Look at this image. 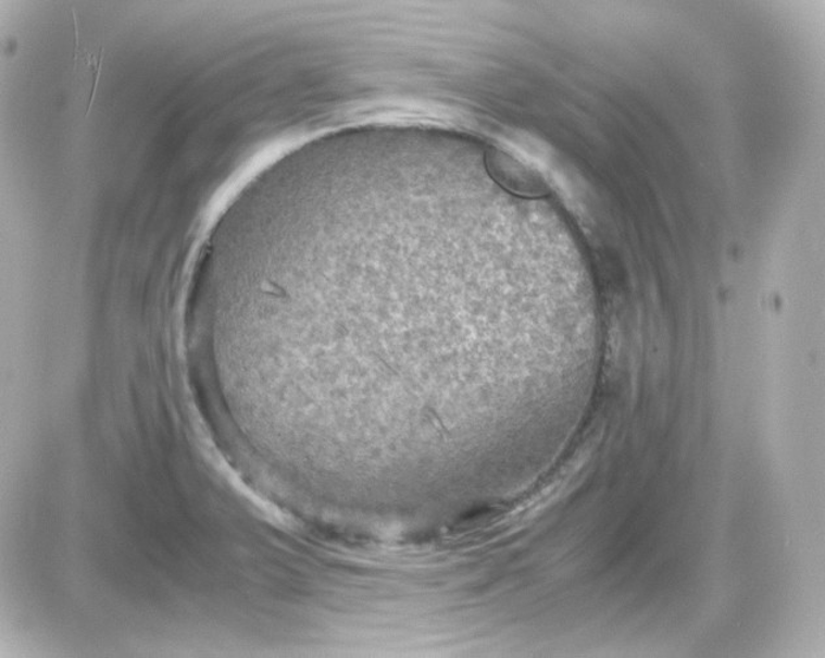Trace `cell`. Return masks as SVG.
I'll return each mask as SVG.
<instances>
[{
  "instance_id": "cell-1",
  "label": "cell",
  "mask_w": 825,
  "mask_h": 658,
  "mask_svg": "<svg viewBox=\"0 0 825 658\" xmlns=\"http://www.w3.org/2000/svg\"><path fill=\"white\" fill-rule=\"evenodd\" d=\"M490 171L500 184L522 195H541L546 191L541 175L523 162L505 153H496L490 160Z\"/></svg>"
}]
</instances>
